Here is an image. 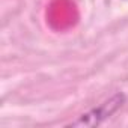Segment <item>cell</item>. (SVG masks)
<instances>
[{"instance_id": "6da1fadb", "label": "cell", "mask_w": 128, "mask_h": 128, "mask_svg": "<svg viewBox=\"0 0 128 128\" xmlns=\"http://www.w3.org/2000/svg\"><path fill=\"white\" fill-rule=\"evenodd\" d=\"M126 102V95L124 92H116L113 96L101 102L98 107L90 108L89 112L78 116V119L68 124V126H100L113 114H116Z\"/></svg>"}]
</instances>
